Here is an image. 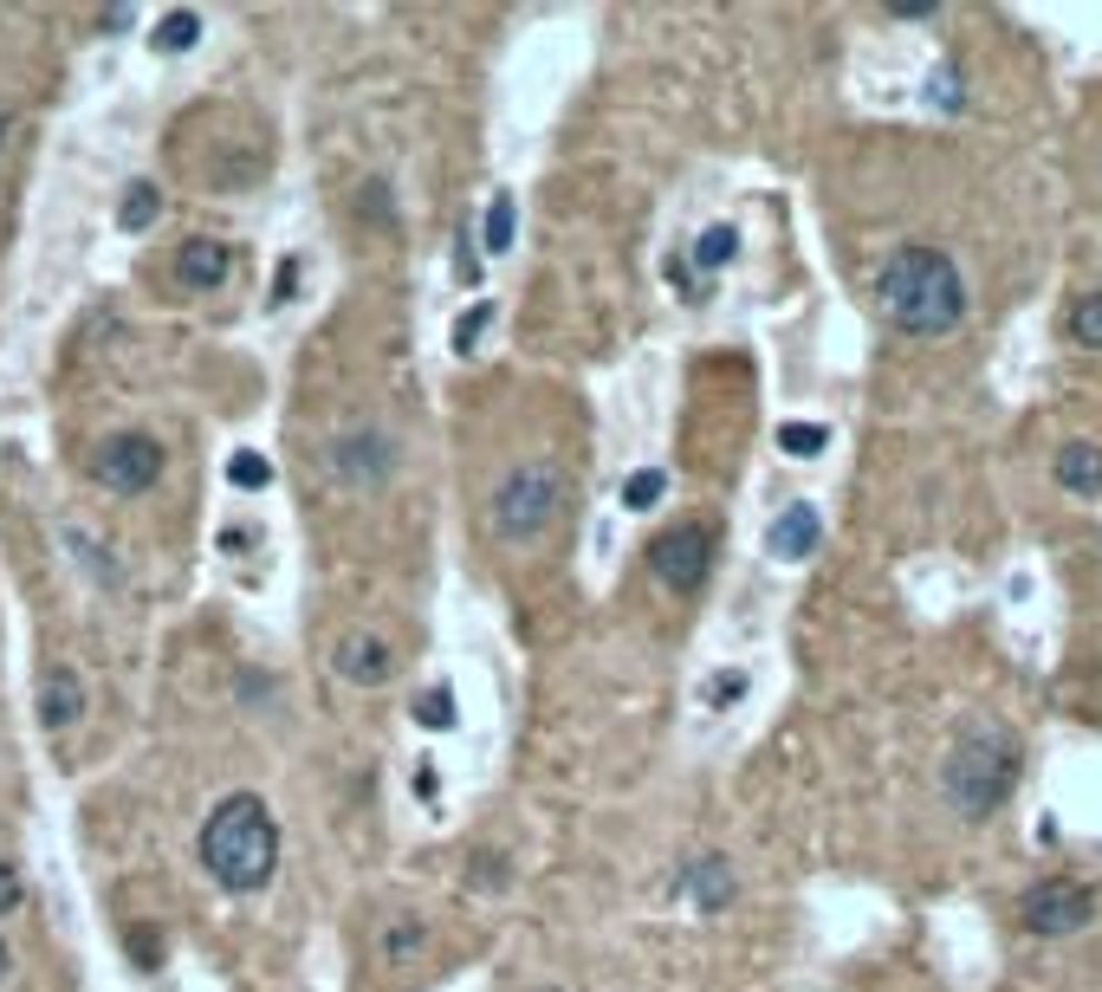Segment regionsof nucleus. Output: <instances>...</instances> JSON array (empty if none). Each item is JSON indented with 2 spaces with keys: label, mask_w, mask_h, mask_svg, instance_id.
Returning a JSON list of instances; mask_svg holds the SVG:
<instances>
[{
  "label": "nucleus",
  "mask_w": 1102,
  "mask_h": 992,
  "mask_svg": "<svg viewBox=\"0 0 1102 992\" xmlns=\"http://www.w3.org/2000/svg\"><path fill=\"white\" fill-rule=\"evenodd\" d=\"M875 306L909 338H947L966 318V279L941 247H902L875 272Z\"/></svg>",
  "instance_id": "f257e3e1"
},
{
  "label": "nucleus",
  "mask_w": 1102,
  "mask_h": 992,
  "mask_svg": "<svg viewBox=\"0 0 1102 992\" xmlns=\"http://www.w3.org/2000/svg\"><path fill=\"white\" fill-rule=\"evenodd\" d=\"M201 870L221 882L228 895L267 889L279 870V824L260 792H228L201 824Z\"/></svg>",
  "instance_id": "f03ea898"
},
{
  "label": "nucleus",
  "mask_w": 1102,
  "mask_h": 992,
  "mask_svg": "<svg viewBox=\"0 0 1102 992\" xmlns=\"http://www.w3.org/2000/svg\"><path fill=\"white\" fill-rule=\"evenodd\" d=\"M1012 778H1019V746H1012L1005 733H992V726L966 733V740L947 753V765H941V792H947V804L960 817L999 811L1005 792H1012Z\"/></svg>",
  "instance_id": "7ed1b4c3"
},
{
  "label": "nucleus",
  "mask_w": 1102,
  "mask_h": 992,
  "mask_svg": "<svg viewBox=\"0 0 1102 992\" xmlns=\"http://www.w3.org/2000/svg\"><path fill=\"white\" fill-rule=\"evenodd\" d=\"M558 513H565V474H558L552 460L513 467V474L494 487V499H487V526H494V538H506V545H533Z\"/></svg>",
  "instance_id": "20e7f679"
},
{
  "label": "nucleus",
  "mask_w": 1102,
  "mask_h": 992,
  "mask_svg": "<svg viewBox=\"0 0 1102 992\" xmlns=\"http://www.w3.org/2000/svg\"><path fill=\"white\" fill-rule=\"evenodd\" d=\"M707 565H714V533L707 526H668V533L648 545V572H655V584L662 591H675V597H687V591H701L707 584Z\"/></svg>",
  "instance_id": "39448f33"
},
{
  "label": "nucleus",
  "mask_w": 1102,
  "mask_h": 992,
  "mask_svg": "<svg viewBox=\"0 0 1102 992\" xmlns=\"http://www.w3.org/2000/svg\"><path fill=\"white\" fill-rule=\"evenodd\" d=\"M156 474H162V442H156V435H137V428L111 435V442L91 455V480H98L105 494H150Z\"/></svg>",
  "instance_id": "423d86ee"
},
{
  "label": "nucleus",
  "mask_w": 1102,
  "mask_h": 992,
  "mask_svg": "<svg viewBox=\"0 0 1102 992\" xmlns=\"http://www.w3.org/2000/svg\"><path fill=\"white\" fill-rule=\"evenodd\" d=\"M1096 915V895L1083 889V882H1038L1019 895V921H1025V934H1076L1083 921Z\"/></svg>",
  "instance_id": "0eeeda50"
},
{
  "label": "nucleus",
  "mask_w": 1102,
  "mask_h": 992,
  "mask_svg": "<svg viewBox=\"0 0 1102 992\" xmlns=\"http://www.w3.org/2000/svg\"><path fill=\"white\" fill-rule=\"evenodd\" d=\"M325 467L338 474L344 487H383L396 474V442L377 435V428H350V435H338L325 448Z\"/></svg>",
  "instance_id": "6e6552de"
},
{
  "label": "nucleus",
  "mask_w": 1102,
  "mask_h": 992,
  "mask_svg": "<svg viewBox=\"0 0 1102 992\" xmlns=\"http://www.w3.org/2000/svg\"><path fill=\"white\" fill-rule=\"evenodd\" d=\"M331 662H338L344 682H357V687H383L389 675H396V662H389V643H383V636H370V629H350V636L338 643V655H331Z\"/></svg>",
  "instance_id": "1a4fd4ad"
},
{
  "label": "nucleus",
  "mask_w": 1102,
  "mask_h": 992,
  "mask_svg": "<svg viewBox=\"0 0 1102 992\" xmlns=\"http://www.w3.org/2000/svg\"><path fill=\"white\" fill-rule=\"evenodd\" d=\"M85 714V682H78L72 662H52L46 675H39V721L46 726H72Z\"/></svg>",
  "instance_id": "9d476101"
},
{
  "label": "nucleus",
  "mask_w": 1102,
  "mask_h": 992,
  "mask_svg": "<svg viewBox=\"0 0 1102 992\" xmlns=\"http://www.w3.org/2000/svg\"><path fill=\"white\" fill-rule=\"evenodd\" d=\"M234 272V254L221 240H189L182 254H176V286H189V292H215V286H228Z\"/></svg>",
  "instance_id": "9b49d317"
},
{
  "label": "nucleus",
  "mask_w": 1102,
  "mask_h": 992,
  "mask_svg": "<svg viewBox=\"0 0 1102 992\" xmlns=\"http://www.w3.org/2000/svg\"><path fill=\"white\" fill-rule=\"evenodd\" d=\"M817 533H824V519H817V506L811 499H792L778 519H772V533H765V545H772V558H811V545H817Z\"/></svg>",
  "instance_id": "f8f14e48"
},
{
  "label": "nucleus",
  "mask_w": 1102,
  "mask_h": 992,
  "mask_svg": "<svg viewBox=\"0 0 1102 992\" xmlns=\"http://www.w3.org/2000/svg\"><path fill=\"white\" fill-rule=\"evenodd\" d=\"M682 889L714 915V909H726L733 902V870H726V856H701V863H687L682 870Z\"/></svg>",
  "instance_id": "ddd939ff"
},
{
  "label": "nucleus",
  "mask_w": 1102,
  "mask_h": 992,
  "mask_svg": "<svg viewBox=\"0 0 1102 992\" xmlns=\"http://www.w3.org/2000/svg\"><path fill=\"white\" fill-rule=\"evenodd\" d=\"M1058 480H1064L1070 494H1096L1102 487V448L1096 442H1070L1064 455H1058Z\"/></svg>",
  "instance_id": "4468645a"
},
{
  "label": "nucleus",
  "mask_w": 1102,
  "mask_h": 992,
  "mask_svg": "<svg viewBox=\"0 0 1102 992\" xmlns=\"http://www.w3.org/2000/svg\"><path fill=\"white\" fill-rule=\"evenodd\" d=\"M421 948H428V927H421V921H389L383 941H377V960L389 973H403L409 960H421Z\"/></svg>",
  "instance_id": "2eb2a0df"
},
{
  "label": "nucleus",
  "mask_w": 1102,
  "mask_h": 992,
  "mask_svg": "<svg viewBox=\"0 0 1102 992\" xmlns=\"http://www.w3.org/2000/svg\"><path fill=\"white\" fill-rule=\"evenodd\" d=\"M1064 338L1083 344V350H1102V292H1083V299H1070V311H1064Z\"/></svg>",
  "instance_id": "dca6fc26"
},
{
  "label": "nucleus",
  "mask_w": 1102,
  "mask_h": 992,
  "mask_svg": "<svg viewBox=\"0 0 1102 992\" xmlns=\"http://www.w3.org/2000/svg\"><path fill=\"white\" fill-rule=\"evenodd\" d=\"M195 39H201V13L195 7H176V13L156 20V52H189Z\"/></svg>",
  "instance_id": "f3484780"
},
{
  "label": "nucleus",
  "mask_w": 1102,
  "mask_h": 992,
  "mask_svg": "<svg viewBox=\"0 0 1102 992\" xmlns=\"http://www.w3.org/2000/svg\"><path fill=\"white\" fill-rule=\"evenodd\" d=\"M156 215H162V195H156V182H130V189H123V208H117V221H123L130 234H143Z\"/></svg>",
  "instance_id": "a211bd4d"
},
{
  "label": "nucleus",
  "mask_w": 1102,
  "mask_h": 992,
  "mask_svg": "<svg viewBox=\"0 0 1102 992\" xmlns=\"http://www.w3.org/2000/svg\"><path fill=\"white\" fill-rule=\"evenodd\" d=\"M778 448L798 455V460H811V455L831 448V428H824V421H785V428H778Z\"/></svg>",
  "instance_id": "6ab92c4d"
},
{
  "label": "nucleus",
  "mask_w": 1102,
  "mask_h": 992,
  "mask_svg": "<svg viewBox=\"0 0 1102 992\" xmlns=\"http://www.w3.org/2000/svg\"><path fill=\"white\" fill-rule=\"evenodd\" d=\"M733 254H739V234L726 228V221H721V228H707L701 240H694V267H701V272H721Z\"/></svg>",
  "instance_id": "aec40b11"
},
{
  "label": "nucleus",
  "mask_w": 1102,
  "mask_h": 992,
  "mask_svg": "<svg viewBox=\"0 0 1102 992\" xmlns=\"http://www.w3.org/2000/svg\"><path fill=\"white\" fill-rule=\"evenodd\" d=\"M228 480L240 487V494H260V487H272V460L254 455V448H240V455L228 460Z\"/></svg>",
  "instance_id": "412c9836"
},
{
  "label": "nucleus",
  "mask_w": 1102,
  "mask_h": 992,
  "mask_svg": "<svg viewBox=\"0 0 1102 992\" xmlns=\"http://www.w3.org/2000/svg\"><path fill=\"white\" fill-rule=\"evenodd\" d=\"M416 721L428 726V733H448V726H455V694H448V687L416 694Z\"/></svg>",
  "instance_id": "4be33fe9"
},
{
  "label": "nucleus",
  "mask_w": 1102,
  "mask_h": 992,
  "mask_svg": "<svg viewBox=\"0 0 1102 992\" xmlns=\"http://www.w3.org/2000/svg\"><path fill=\"white\" fill-rule=\"evenodd\" d=\"M662 487H668V474H662V467H636V474L623 480V506H636V513H643V506H655V499H662Z\"/></svg>",
  "instance_id": "5701e85b"
},
{
  "label": "nucleus",
  "mask_w": 1102,
  "mask_h": 992,
  "mask_svg": "<svg viewBox=\"0 0 1102 992\" xmlns=\"http://www.w3.org/2000/svg\"><path fill=\"white\" fill-rule=\"evenodd\" d=\"M487 247L494 254L513 247V195H494V208H487Z\"/></svg>",
  "instance_id": "b1692460"
},
{
  "label": "nucleus",
  "mask_w": 1102,
  "mask_h": 992,
  "mask_svg": "<svg viewBox=\"0 0 1102 992\" xmlns=\"http://www.w3.org/2000/svg\"><path fill=\"white\" fill-rule=\"evenodd\" d=\"M487 318H494V306H487V299H480V306H467V311H460V318H455V350H474V338L487 331Z\"/></svg>",
  "instance_id": "393cba45"
},
{
  "label": "nucleus",
  "mask_w": 1102,
  "mask_h": 992,
  "mask_svg": "<svg viewBox=\"0 0 1102 992\" xmlns=\"http://www.w3.org/2000/svg\"><path fill=\"white\" fill-rule=\"evenodd\" d=\"M27 902V882H20V870L13 863H0V915H13Z\"/></svg>",
  "instance_id": "a878e982"
},
{
  "label": "nucleus",
  "mask_w": 1102,
  "mask_h": 992,
  "mask_svg": "<svg viewBox=\"0 0 1102 992\" xmlns=\"http://www.w3.org/2000/svg\"><path fill=\"white\" fill-rule=\"evenodd\" d=\"M934 105H941V111H960V72H953V66L934 72Z\"/></svg>",
  "instance_id": "bb28decb"
},
{
  "label": "nucleus",
  "mask_w": 1102,
  "mask_h": 992,
  "mask_svg": "<svg viewBox=\"0 0 1102 992\" xmlns=\"http://www.w3.org/2000/svg\"><path fill=\"white\" fill-rule=\"evenodd\" d=\"M130 954L143 960V966H156V941H150V927H137V934H130Z\"/></svg>",
  "instance_id": "cd10ccee"
},
{
  "label": "nucleus",
  "mask_w": 1102,
  "mask_h": 992,
  "mask_svg": "<svg viewBox=\"0 0 1102 992\" xmlns=\"http://www.w3.org/2000/svg\"><path fill=\"white\" fill-rule=\"evenodd\" d=\"M739 687H746L739 675H721V682L707 687V701H739Z\"/></svg>",
  "instance_id": "c85d7f7f"
},
{
  "label": "nucleus",
  "mask_w": 1102,
  "mask_h": 992,
  "mask_svg": "<svg viewBox=\"0 0 1102 992\" xmlns=\"http://www.w3.org/2000/svg\"><path fill=\"white\" fill-rule=\"evenodd\" d=\"M292 279H299V267L286 260V267H279V279H272V299H292Z\"/></svg>",
  "instance_id": "c756f323"
},
{
  "label": "nucleus",
  "mask_w": 1102,
  "mask_h": 992,
  "mask_svg": "<svg viewBox=\"0 0 1102 992\" xmlns=\"http://www.w3.org/2000/svg\"><path fill=\"white\" fill-rule=\"evenodd\" d=\"M416 792H421V798H435V765H428V760L416 765Z\"/></svg>",
  "instance_id": "7c9ffc66"
},
{
  "label": "nucleus",
  "mask_w": 1102,
  "mask_h": 992,
  "mask_svg": "<svg viewBox=\"0 0 1102 992\" xmlns=\"http://www.w3.org/2000/svg\"><path fill=\"white\" fill-rule=\"evenodd\" d=\"M7 130H13V117H7V105H0V150H7Z\"/></svg>",
  "instance_id": "2f4dec72"
},
{
  "label": "nucleus",
  "mask_w": 1102,
  "mask_h": 992,
  "mask_svg": "<svg viewBox=\"0 0 1102 992\" xmlns=\"http://www.w3.org/2000/svg\"><path fill=\"white\" fill-rule=\"evenodd\" d=\"M7 973H13V954H7V941H0V980H7Z\"/></svg>",
  "instance_id": "473e14b6"
},
{
  "label": "nucleus",
  "mask_w": 1102,
  "mask_h": 992,
  "mask_svg": "<svg viewBox=\"0 0 1102 992\" xmlns=\"http://www.w3.org/2000/svg\"><path fill=\"white\" fill-rule=\"evenodd\" d=\"M545 992H552V986H545Z\"/></svg>",
  "instance_id": "72a5a7b5"
}]
</instances>
